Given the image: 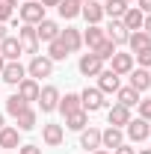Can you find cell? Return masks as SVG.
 Instances as JSON below:
<instances>
[{"label": "cell", "mask_w": 151, "mask_h": 154, "mask_svg": "<svg viewBox=\"0 0 151 154\" xmlns=\"http://www.w3.org/2000/svg\"><path fill=\"white\" fill-rule=\"evenodd\" d=\"M48 57L54 59V62H59V59H65V57H68V48H65L59 38H54V42H51V48H48Z\"/></svg>", "instance_id": "d6a6232c"}, {"label": "cell", "mask_w": 151, "mask_h": 154, "mask_svg": "<svg viewBox=\"0 0 151 154\" xmlns=\"http://www.w3.org/2000/svg\"><path fill=\"white\" fill-rule=\"evenodd\" d=\"M125 142V128H107V131H101V148H107V151H116L119 145Z\"/></svg>", "instance_id": "ba28073f"}, {"label": "cell", "mask_w": 151, "mask_h": 154, "mask_svg": "<svg viewBox=\"0 0 151 154\" xmlns=\"http://www.w3.org/2000/svg\"><path fill=\"white\" fill-rule=\"evenodd\" d=\"M42 139H45V145H62V139H65V131H62V125H45L42 128Z\"/></svg>", "instance_id": "d6986e66"}, {"label": "cell", "mask_w": 151, "mask_h": 154, "mask_svg": "<svg viewBox=\"0 0 151 154\" xmlns=\"http://www.w3.org/2000/svg\"><path fill=\"white\" fill-rule=\"evenodd\" d=\"M39 107H42V113H54L59 107V89L57 86H45V89H39Z\"/></svg>", "instance_id": "8992f818"}, {"label": "cell", "mask_w": 151, "mask_h": 154, "mask_svg": "<svg viewBox=\"0 0 151 154\" xmlns=\"http://www.w3.org/2000/svg\"><path fill=\"white\" fill-rule=\"evenodd\" d=\"M98 3H104V0H98Z\"/></svg>", "instance_id": "f907efd6"}, {"label": "cell", "mask_w": 151, "mask_h": 154, "mask_svg": "<svg viewBox=\"0 0 151 154\" xmlns=\"http://www.w3.org/2000/svg\"><path fill=\"white\" fill-rule=\"evenodd\" d=\"M6 38V27H3V21H0V42Z\"/></svg>", "instance_id": "7bdbcfd3"}, {"label": "cell", "mask_w": 151, "mask_h": 154, "mask_svg": "<svg viewBox=\"0 0 151 154\" xmlns=\"http://www.w3.org/2000/svg\"><path fill=\"white\" fill-rule=\"evenodd\" d=\"M18 154H42V148H39V145H21Z\"/></svg>", "instance_id": "74e56055"}, {"label": "cell", "mask_w": 151, "mask_h": 154, "mask_svg": "<svg viewBox=\"0 0 151 154\" xmlns=\"http://www.w3.org/2000/svg\"><path fill=\"white\" fill-rule=\"evenodd\" d=\"M116 95H119V104H122V107H128V110L139 104V92H136L133 86H125V89H119Z\"/></svg>", "instance_id": "f1b7e54d"}, {"label": "cell", "mask_w": 151, "mask_h": 154, "mask_svg": "<svg viewBox=\"0 0 151 154\" xmlns=\"http://www.w3.org/2000/svg\"><path fill=\"white\" fill-rule=\"evenodd\" d=\"M142 30H145V33L151 36V15H145V21H142Z\"/></svg>", "instance_id": "60d3db41"}, {"label": "cell", "mask_w": 151, "mask_h": 154, "mask_svg": "<svg viewBox=\"0 0 151 154\" xmlns=\"http://www.w3.org/2000/svg\"><path fill=\"white\" fill-rule=\"evenodd\" d=\"M3 128H6V122H3V113H0V131H3Z\"/></svg>", "instance_id": "f6af8a7d"}, {"label": "cell", "mask_w": 151, "mask_h": 154, "mask_svg": "<svg viewBox=\"0 0 151 154\" xmlns=\"http://www.w3.org/2000/svg\"><path fill=\"white\" fill-rule=\"evenodd\" d=\"M18 139H21L18 128H3L0 131V148H18Z\"/></svg>", "instance_id": "484cf974"}, {"label": "cell", "mask_w": 151, "mask_h": 154, "mask_svg": "<svg viewBox=\"0 0 151 154\" xmlns=\"http://www.w3.org/2000/svg\"><path fill=\"white\" fill-rule=\"evenodd\" d=\"M59 42L68 48V54H74V51H80V48H83V36H80V30H74V27L59 30Z\"/></svg>", "instance_id": "4fadbf2b"}, {"label": "cell", "mask_w": 151, "mask_h": 154, "mask_svg": "<svg viewBox=\"0 0 151 154\" xmlns=\"http://www.w3.org/2000/svg\"><path fill=\"white\" fill-rule=\"evenodd\" d=\"M18 42L24 48V54H39V36H36V27L33 24H24L18 30Z\"/></svg>", "instance_id": "52a82bcc"}, {"label": "cell", "mask_w": 151, "mask_h": 154, "mask_svg": "<svg viewBox=\"0 0 151 154\" xmlns=\"http://www.w3.org/2000/svg\"><path fill=\"white\" fill-rule=\"evenodd\" d=\"M95 154H113V151H107V148H98V151H95Z\"/></svg>", "instance_id": "ee69618b"}, {"label": "cell", "mask_w": 151, "mask_h": 154, "mask_svg": "<svg viewBox=\"0 0 151 154\" xmlns=\"http://www.w3.org/2000/svg\"><path fill=\"white\" fill-rule=\"evenodd\" d=\"M27 74L33 77V80H39V77H51V74H54V59L36 54V57L30 59V68H27Z\"/></svg>", "instance_id": "7a4b0ae2"}, {"label": "cell", "mask_w": 151, "mask_h": 154, "mask_svg": "<svg viewBox=\"0 0 151 154\" xmlns=\"http://www.w3.org/2000/svg\"><path fill=\"white\" fill-rule=\"evenodd\" d=\"M107 119H110V125H113V128H125V125L131 122V110H128V107H122V104H116L113 110L107 113Z\"/></svg>", "instance_id": "603a6c76"}, {"label": "cell", "mask_w": 151, "mask_h": 154, "mask_svg": "<svg viewBox=\"0 0 151 154\" xmlns=\"http://www.w3.org/2000/svg\"><path fill=\"white\" fill-rule=\"evenodd\" d=\"M151 45V36L145 33V30H133L131 36H128V48H131L133 54H139V51H145Z\"/></svg>", "instance_id": "7402d4cb"}, {"label": "cell", "mask_w": 151, "mask_h": 154, "mask_svg": "<svg viewBox=\"0 0 151 154\" xmlns=\"http://www.w3.org/2000/svg\"><path fill=\"white\" fill-rule=\"evenodd\" d=\"M39 3H42L45 9H48V6H59V0H39Z\"/></svg>", "instance_id": "b9f144b4"}, {"label": "cell", "mask_w": 151, "mask_h": 154, "mask_svg": "<svg viewBox=\"0 0 151 154\" xmlns=\"http://www.w3.org/2000/svg\"><path fill=\"white\" fill-rule=\"evenodd\" d=\"M92 54H95V57H98V59H110V57H113V54H116V45H113V42H110V38H104V42H101V45L95 48Z\"/></svg>", "instance_id": "836d02e7"}, {"label": "cell", "mask_w": 151, "mask_h": 154, "mask_svg": "<svg viewBox=\"0 0 151 154\" xmlns=\"http://www.w3.org/2000/svg\"><path fill=\"white\" fill-rule=\"evenodd\" d=\"M36 110H33V107H27V110H24V113H18L15 116V122H18V131H33V128H36Z\"/></svg>", "instance_id": "83f0119b"}, {"label": "cell", "mask_w": 151, "mask_h": 154, "mask_svg": "<svg viewBox=\"0 0 151 154\" xmlns=\"http://www.w3.org/2000/svg\"><path fill=\"white\" fill-rule=\"evenodd\" d=\"M151 134V125L145 119H131L128 125H125V136L131 139V142H142V139H148Z\"/></svg>", "instance_id": "277c9868"}, {"label": "cell", "mask_w": 151, "mask_h": 154, "mask_svg": "<svg viewBox=\"0 0 151 154\" xmlns=\"http://www.w3.org/2000/svg\"><path fill=\"white\" fill-rule=\"evenodd\" d=\"M136 62H139V68H151V45L136 54Z\"/></svg>", "instance_id": "d590c367"}, {"label": "cell", "mask_w": 151, "mask_h": 154, "mask_svg": "<svg viewBox=\"0 0 151 154\" xmlns=\"http://www.w3.org/2000/svg\"><path fill=\"white\" fill-rule=\"evenodd\" d=\"M36 36H39V42H54V38H59V24L57 21H51V18H45V21H39L36 24Z\"/></svg>", "instance_id": "7c38bea8"}, {"label": "cell", "mask_w": 151, "mask_h": 154, "mask_svg": "<svg viewBox=\"0 0 151 154\" xmlns=\"http://www.w3.org/2000/svg\"><path fill=\"white\" fill-rule=\"evenodd\" d=\"M57 9H59V15H62L65 21H71V18L80 15V3H77V0H59Z\"/></svg>", "instance_id": "4dcf8cb0"}, {"label": "cell", "mask_w": 151, "mask_h": 154, "mask_svg": "<svg viewBox=\"0 0 151 154\" xmlns=\"http://www.w3.org/2000/svg\"><path fill=\"white\" fill-rule=\"evenodd\" d=\"M131 86L136 89V92H145L151 86V74H148V68H133L131 71Z\"/></svg>", "instance_id": "cb8c5ba5"}, {"label": "cell", "mask_w": 151, "mask_h": 154, "mask_svg": "<svg viewBox=\"0 0 151 154\" xmlns=\"http://www.w3.org/2000/svg\"><path fill=\"white\" fill-rule=\"evenodd\" d=\"M139 119H145V122H151V98H145V101H139Z\"/></svg>", "instance_id": "8d00e7d4"}, {"label": "cell", "mask_w": 151, "mask_h": 154, "mask_svg": "<svg viewBox=\"0 0 151 154\" xmlns=\"http://www.w3.org/2000/svg\"><path fill=\"white\" fill-rule=\"evenodd\" d=\"M142 21H145V12H139L136 6H128V12L122 15V24H125V30H128V33L142 30Z\"/></svg>", "instance_id": "e0dca14e"}, {"label": "cell", "mask_w": 151, "mask_h": 154, "mask_svg": "<svg viewBox=\"0 0 151 154\" xmlns=\"http://www.w3.org/2000/svg\"><path fill=\"white\" fill-rule=\"evenodd\" d=\"M136 9L145 12V15H151V0H136Z\"/></svg>", "instance_id": "f35d334b"}, {"label": "cell", "mask_w": 151, "mask_h": 154, "mask_svg": "<svg viewBox=\"0 0 151 154\" xmlns=\"http://www.w3.org/2000/svg\"><path fill=\"white\" fill-rule=\"evenodd\" d=\"M80 15L89 21V24H101V18H104V6H101L98 0H86V3L80 6Z\"/></svg>", "instance_id": "ac0fdd59"}, {"label": "cell", "mask_w": 151, "mask_h": 154, "mask_svg": "<svg viewBox=\"0 0 151 154\" xmlns=\"http://www.w3.org/2000/svg\"><path fill=\"white\" fill-rule=\"evenodd\" d=\"M77 68H80V74H83V77H98L101 71H104V59H98L92 51H89V54H83V57H80Z\"/></svg>", "instance_id": "5b68a950"}, {"label": "cell", "mask_w": 151, "mask_h": 154, "mask_svg": "<svg viewBox=\"0 0 151 154\" xmlns=\"http://www.w3.org/2000/svg\"><path fill=\"white\" fill-rule=\"evenodd\" d=\"M27 107H30V104H27V101H24V98H21L18 92H15V95L6 101V113H9V116H18V113H24Z\"/></svg>", "instance_id": "1f68e13d"}, {"label": "cell", "mask_w": 151, "mask_h": 154, "mask_svg": "<svg viewBox=\"0 0 151 154\" xmlns=\"http://www.w3.org/2000/svg\"><path fill=\"white\" fill-rule=\"evenodd\" d=\"M15 12V0H0V21H9Z\"/></svg>", "instance_id": "e575fe53"}, {"label": "cell", "mask_w": 151, "mask_h": 154, "mask_svg": "<svg viewBox=\"0 0 151 154\" xmlns=\"http://www.w3.org/2000/svg\"><path fill=\"white\" fill-rule=\"evenodd\" d=\"M18 15H21L24 24H33V27H36L39 21H45V6H42L39 0H27V3L18 9Z\"/></svg>", "instance_id": "3957f363"}, {"label": "cell", "mask_w": 151, "mask_h": 154, "mask_svg": "<svg viewBox=\"0 0 151 154\" xmlns=\"http://www.w3.org/2000/svg\"><path fill=\"white\" fill-rule=\"evenodd\" d=\"M86 122H89V113H86V110H77V113L65 116V128H68V131H83Z\"/></svg>", "instance_id": "4316f807"}, {"label": "cell", "mask_w": 151, "mask_h": 154, "mask_svg": "<svg viewBox=\"0 0 151 154\" xmlns=\"http://www.w3.org/2000/svg\"><path fill=\"white\" fill-rule=\"evenodd\" d=\"M104 104H107V101H104V92H101V89H89V86H86V89L80 92V107H83L86 113L104 110Z\"/></svg>", "instance_id": "6da1fadb"}, {"label": "cell", "mask_w": 151, "mask_h": 154, "mask_svg": "<svg viewBox=\"0 0 151 154\" xmlns=\"http://www.w3.org/2000/svg\"><path fill=\"white\" fill-rule=\"evenodd\" d=\"M98 89H101L104 95H110V92H119V89H122V83H119V74H116V71H110V68H107V71H101V74H98Z\"/></svg>", "instance_id": "9a60e30c"}, {"label": "cell", "mask_w": 151, "mask_h": 154, "mask_svg": "<svg viewBox=\"0 0 151 154\" xmlns=\"http://www.w3.org/2000/svg\"><path fill=\"white\" fill-rule=\"evenodd\" d=\"M21 54H24V48H21V42L15 36H6L3 42H0V57L6 59V62H15Z\"/></svg>", "instance_id": "30bf717a"}, {"label": "cell", "mask_w": 151, "mask_h": 154, "mask_svg": "<svg viewBox=\"0 0 151 154\" xmlns=\"http://www.w3.org/2000/svg\"><path fill=\"white\" fill-rule=\"evenodd\" d=\"M148 136H151V134H148Z\"/></svg>", "instance_id": "f5cc1de1"}, {"label": "cell", "mask_w": 151, "mask_h": 154, "mask_svg": "<svg viewBox=\"0 0 151 154\" xmlns=\"http://www.w3.org/2000/svg\"><path fill=\"white\" fill-rule=\"evenodd\" d=\"M101 6H104V15H110V18H122L128 12V3L125 0H104Z\"/></svg>", "instance_id": "f546056e"}, {"label": "cell", "mask_w": 151, "mask_h": 154, "mask_svg": "<svg viewBox=\"0 0 151 154\" xmlns=\"http://www.w3.org/2000/svg\"><path fill=\"white\" fill-rule=\"evenodd\" d=\"M77 3H80V6H83V3H86V0H77Z\"/></svg>", "instance_id": "c3c4849f"}, {"label": "cell", "mask_w": 151, "mask_h": 154, "mask_svg": "<svg viewBox=\"0 0 151 154\" xmlns=\"http://www.w3.org/2000/svg\"><path fill=\"white\" fill-rule=\"evenodd\" d=\"M136 154H151V151H136Z\"/></svg>", "instance_id": "7dc6e473"}, {"label": "cell", "mask_w": 151, "mask_h": 154, "mask_svg": "<svg viewBox=\"0 0 151 154\" xmlns=\"http://www.w3.org/2000/svg\"><path fill=\"white\" fill-rule=\"evenodd\" d=\"M3 65H6V59H3V57H0V71H3Z\"/></svg>", "instance_id": "bcb514c9"}, {"label": "cell", "mask_w": 151, "mask_h": 154, "mask_svg": "<svg viewBox=\"0 0 151 154\" xmlns=\"http://www.w3.org/2000/svg\"><path fill=\"white\" fill-rule=\"evenodd\" d=\"M110 62H113V68H110V71H116L119 77L133 71V54H119V51H116L113 57H110Z\"/></svg>", "instance_id": "5bb4252c"}, {"label": "cell", "mask_w": 151, "mask_h": 154, "mask_svg": "<svg viewBox=\"0 0 151 154\" xmlns=\"http://www.w3.org/2000/svg\"><path fill=\"white\" fill-rule=\"evenodd\" d=\"M80 148L98 151V148H101V131H98V128H83V131H80Z\"/></svg>", "instance_id": "2e32d148"}, {"label": "cell", "mask_w": 151, "mask_h": 154, "mask_svg": "<svg viewBox=\"0 0 151 154\" xmlns=\"http://www.w3.org/2000/svg\"><path fill=\"white\" fill-rule=\"evenodd\" d=\"M148 74H151V68H148Z\"/></svg>", "instance_id": "816d5d0a"}, {"label": "cell", "mask_w": 151, "mask_h": 154, "mask_svg": "<svg viewBox=\"0 0 151 154\" xmlns=\"http://www.w3.org/2000/svg\"><path fill=\"white\" fill-rule=\"evenodd\" d=\"M62 116H71V113H77V110H83L80 107V95H74V92H68L65 98H59V107H57Z\"/></svg>", "instance_id": "d4e9b609"}, {"label": "cell", "mask_w": 151, "mask_h": 154, "mask_svg": "<svg viewBox=\"0 0 151 154\" xmlns=\"http://www.w3.org/2000/svg\"><path fill=\"white\" fill-rule=\"evenodd\" d=\"M125 3H136V0H125Z\"/></svg>", "instance_id": "681fc988"}, {"label": "cell", "mask_w": 151, "mask_h": 154, "mask_svg": "<svg viewBox=\"0 0 151 154\" xmlns=\"http://www.w3.org/2000/svg\"><path fill=\"white\" fill-rule=\"evenodd\" d=\"M80 36H83V45H86L89 51H95V48L107 38V36H104V30H101L98 24H89V27H86V33H80Z\"/></svg>", "instance_id": "ffe728a7"}, {"label": "cell", "mask_w": 151, "mask_h": 154, "mask_svg": "<svg viewBox=\"0 0 151 154\" xmlns=\"http://www.w3.org/2000/svg\"><path fill=\"white\" fill-rule=\"evenodd\" d=\"M116 154H136V151H133L131 145H125V142H122V145H119V148H116Z\"/></svg>", "instance_id": "ab89813d"}, {"label": "cell", "mask_w": 151, "mask_h": 154, "mask_svg": "<svg viewBox=\"0 0 151 154\" xmlns=\"http://www.w3.org/2000/svg\"><path fill=\"white\" fill-rule=\"evenodd\" d=\"M39 89H42V86H39V83L33 80V77H24V80L18 83V95L24 98L27 104H30V101H36V98H39Z\"/></svg>", "instance_id": "44dd1931"}, {"label": "cell", "mask_w": 151, "mask_h": 154, "mask_svg": "<svg viewBox=\"0 0 151 154\" xmlns=\"http://www.w3.org/2000/svg\"><path fill=\"white\" fill-rule=\"evenodd\" d=\"M0 74H3V80H6V83H9V86H18L21 80H24V77H27V68H24V65H21L18 59H15V62H6V65H3V71H0Z\"/></svg>", "instance_id": "8fae6325"}, {"label": "cell", "mask_w": 151, "mask_h": 154, "mask_svg": "<svg viewBox=\"0 0 151 154\" xmlns=\"http://www.w3.org/2000/svg\"><path fill=\"white\" fill-rule=\"evenodd\" d=\"M104 36H107V38H110V42L116 45V48H119V45H128V36H131V33L125 30L122 18H113V21H110V27L104 30Z\"/></svg>", "instance_id": "9c48e42d"}]
</instances>
